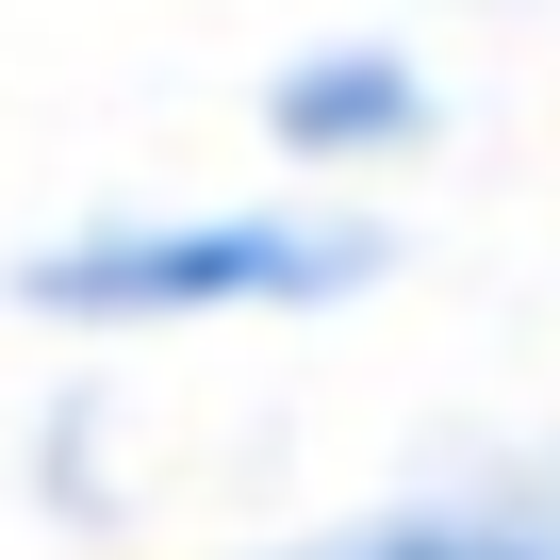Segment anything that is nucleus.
I'll return each mask as SVG.
<instances>
[{"label": "nucleus", "instance_id": "1", "mask_svg": "<svg viewBox=\"0 0 560 560\" xmlns=\"http://www.w3.org/2000/svg\"><path fill=\"white\" fill-rule=\"evenodd\" d=\"M380 280V214H314V198H231V214H83L50 247H18L34 330H214V314H330Z\"/></svg>", "mask_w": 560, "mask_h": 560}, {"label": "nucleus", "instance_id": "2", "mask_svg": "<svg viewBox=\"0 0 560 560\" xmlns=\"http://www.w3.org/2000/svg\"><path fill=\"white\" fill-rule=\"evenodd\" d=\"M429 67L412 50H380V34H330V50H298L264 83V132L298 149V165H396V149H429Z\"/></svg>", "mask_w": 560, "mask_h": 560}, {"label": "nucleus", "instance_id": "3", "mask_svg": "<svg viewBox=\"0 0 560 560\" xmlns=\"http://www.w3.org/2000/svg\"><path fill=\"white\" fill-rule=\"evenodd\" d=\"M264 560H560V445H544V462H511V478L412 494V511H347V527L264 544Z\"/></svg>", "mask_w": 560, "mask_h": 560}]
</instances>
